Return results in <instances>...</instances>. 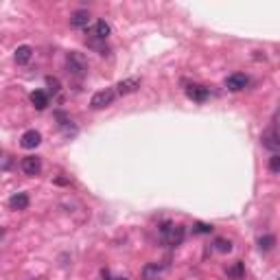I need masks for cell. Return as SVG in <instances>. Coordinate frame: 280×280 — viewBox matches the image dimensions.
Segmentation results:
<instances>
[{
  "instance_id": "obj_1",
  "label": "cell",
  "mask_w": 280,
  "mask_h": 280,
  "mask_svg": "<svg viewBox=\"0 0 280 280\" xmlns=\"http://www.w3.org/2000/svg\"><path fill=\"white\" fill-rule=\"evenodd\" d=\"M66 72H68L70 77H77V79H83L88 75V59H85L83 53H77L72 51L66 55Z\"/></svg>"
},
{
  "instance_id": "obj_2",
  "label": "cell",
  "mask_w": 280,
  "mask_h": 280,
  "mask_svg": "<svg viewBox=\"0 0 280 280\" xmlns=\"http://www.w3.org/2000/svg\"><path fill=\"white\" fill-rule=\"evenodd\" d=\"M160 237H162V241L166 245H171V248H175V245H179L184 241L186 237V228L179 223H171V221H164L162 225H160Z\"/></svg>"
},
{
  "instance_id": "obj_3",
  "label": "cell",
  "mask_w": 280,
  "mask_h": 280,
  "mask_svg": "<svg viewBox=\"0 0 280 280\" xmlns=\"http://www.w3.org/2000/svg\"><path fill=\"white\" fill-rule=\"evenodd\" d=\"M114 99H116V92L114 90H99L92 95L90 99V108L92 110H103V108H108V105L114 103Z\"/></svg>"
},
{
  "instance_id": "obj_4",
  "label": "cell",
  "mask_w": 280,
  "mask_h": 280,
  "mask_svg": "<svg viewBox=\"0 0 280 280\" xmlns=\"http://www.w3.org/2000/svg\"><path fill=\"white\" fill-rule=\"evenodd\" d=\"M140 83H143V79H140V77H127V79H123V81L116 83L114 92H116V95H121V97L131 95V92H136L140 88Z\"/></svg>"
},
{
  "instance_id": "obj_5",
  "label": "cell",
  "mask_w": 280,
  "mask_h": 280,
  "mask_svg": "<svg viewBox=\"0 0 280 280\" xmlns=\"http://www.w3.org/2000/svg\"><path fill=\"white\" fill-rule=\"evenodd\" d=\"M261 143L265 149H269L271 153H278V147H280V140H278V131H276V125H271L267 131H263L261 136Z\"/></svg>"
},
{
  "instance_id": "obj_6",
  "label": "cell",
  "mask_w": 280,
  "mask_h": 280,
  "mask_svg": "<svg viewBox=\"0 0 280 280\" xmlns=\"http://www.w3.org/2000/svg\"><path fill=\"white\" fill-rule=\"evenodd\" d=\"M20 166H22V171L26 173V175L35 177V175H39V171H42V158H37V156H26Z\"/></svg>"
},
{
  "instance_id": "obj_7",
  "label": "cell",
  "mask_w": 280,
  "mask_h": 280,
  "mask_svg": "<svg viewBox=\"0 0 280 280\" xmlns=\"http://www.w3.org/2000/svg\"><path fill=\"white\" fill-rule=\"evenodd\" d=\"M186 95H189V99H193V101L204 103L206 99L210 97V90L206 88V85H202V83H191L189 88H186Z\"/></svg>"
},
{
  "instance_id": "obj_8",
  "label": "cell",
  "mask_w": 280,
  "mask_h": 280,
  "mask_svg": "<svg viewBox=\"0 0 280 280\" xmlns=\"http://www.w3.org/2000/svg\"><path fill=\"white\" fill-rule=\"evenodd\" d=\"M250 83L248 75H243V72H235V75H230L225 79V88L232 90V92H239V90H245V85Z\"/></svg>"
},
{
  "instance_id": "obj_9",
  "label": "cell",
  "mask_w": 280,
  "mask_h": 280,
  "mask_svg": "<svg viewBox=\"0 0 280 280\" xmlns=\"http://www.w3.org/2000/svg\"><path fill=\"white\" fill-rule=\"evenodd\" d=\"M42 143V134H39L37 129H29L24 131L22 138H20V145L24 147V149H35V147Z\"/></svg>"
},
{
  "instance_id": "obj_10",
  "label": "cell",
  "mask_w": 280,
  "mask_h": 280,
  "mask_svg": "<svg viewBox=\"0 0 280 280\" xmlns=\"http://www.w3.org/2000/svg\"><path fill=\"white\" fill-rule=\"evenodd\" d=\"M164 265H160V263H147L145 267H143V280H158L160 276L164 274Z\"/></svg>"
},
{
  "instance_id": "obj_11",
  "label": "cell",
  "mask_w": 280,
  "mask_h": 280,
  "mask_svg": "<svg viewBox=\"0 0 280 280\" xmlns=\"http://www.w3.org/2000/svg\"><path fill=\"white\" fill-rule=\"evenodd\" d=\"M90 13L85 11V9H79V11H75L70 16V24L75 26V29H88V24H90Z\"/></svg>"
},
{
  "instance_id": "obj_12",
  "label": "cell",
  "mask_w": 280,
  "mask_h": 280,
  "mask_svg": "<svg viewBox=\"0 0 280 280\" xmlns=\"http://www.w3.org/2000/svg\"><path fill=\"white\" fill-rule=\"evenodd\" d=\"M9 208L11 210H26L29 208V195H26V193H16V195H11Z\"/></svg>"
},
{
  "instance_id": "obj_13",
  "label": "cell",
  "mask_w": 280,
  "mask_h": 280,
  "mask_svg": "<svg viewBox=\"0 0 280 280\" xmlns=\"http://www.w3.org/2000/svg\"><path fill=\"white\" fill-rule=\"evenodd\" d=\"M31 57H33V49H31L29 44H22V46H18V49H16V62H18L20 66L29 64Z\"/></svg>"
},
{
  "instance_id": "obj_14",
  "label": "cell",
  "mask_w": 280,
  "mask_h": 280,
  "mask_svg": "<svg viewBox=\"0 0 280 280\" xmlns=\"http://www.w3.org/2000/svg\"><path fill=\"white\" fill-rule=\"evenodd\" d=\"M110 33H112V26L105 22V20H99V22L95 24V31H92V35H95L97 39H103V42H105V39L110 37Z\"/></svg>"
},
{
  "instance_id": "obj_15",
  "label": "cell",
  "mask_w": 280,
  "mask_h": 280,
  "mask_svg": "<svg viewBox=\"0 0 280 280\" xmlns=\"http://www.w3.org/2000/svg\"><path fill=\"white\" fill-rule=\"evenodd\" d=\"M31 103L35 105L37 110H44L46 105H49V95H46L44 90H35V92H31Z\"/></svg>"
},
{
  "instance_id": "obj_16",
  "label": "cell",
  "mask_w": 280,
  "mask_h": 280,
  "mask_svg": "<svg viewBox=\"0 0 280 280\" xmlns=\"http://www.w3.org/2000/svg\"><path fill=\"white\" fill-rule=\"evenodd\" d=\"M274 245H276V237L274 235H265V237L258 239V248H261V252L274 250Z\"/></svg>"
},
{
  "instance_id": "obj_17",
  "label": "cell",
  "mask_w": 280,
  "mask_h": 280,
  "mask_svg": "<svg viewBox=\"0 0 280 280\" xmlns=\"http://www.w3.org/2000/svg\"><path fill=\"white\" fill-rule=\"evenodd\" d=\"M215 250L221 254H228V252H232V243L228 239H215Z\"/></svg>"
},
{
  "instance_id": "obj_18",
  "label": "cell",
  "mask_w": 280,
  "mask_h": 280,
  "mask_svg": "<svg viewBox=\"0 0 280 280\" xmlns=\"http://www.w3.org/2000/svg\"><path fill=\"white\" fill-rule=\"evenodd\" d=\"M228 276H230V278H235V280L243 278V263H241V261H237V263L228 269Z\"/></svg>"
},
{
  "instance_id": "obj_19",
  "label": "cell",
  "mask_w": 280,
  "mask_h": 280,
  "mask_svg": "<svg viewBox=\"0 0 280 280\" xmlns=\"http://www.w3.org/2000/svg\"><path fill=\"white\" fill-rule=\"evenodd\" d=\"M46 88H49L53 95H57V92L62 90V83H59L57 77H46Z\"/></svg>"
},
{
  "instance_id": "obj_20",
  "label": "cell",
  "mask_w": 280,
  "mask_h": 280,
  "mask_svg": "<svg viewBox=\"0 0 280 280\" xmlns=\"http://www.w3.org/2000/svg\"><path fill=\"white\" fill-rule=\"evenodd\" d=\"M269 171L271 173H280V156H278V153H271V158H269Z\"/></svg>"
},
{
  "instance_id": "obj_21",
  "label": "cell",
  "mask_w": 280,
  "mask_h": 280,
  "mask_svg": "<svg viewBox=\"0 0 280 280\" xmlns=\"http://www.w3.org/2000/svg\"><path fill=\"white\" fill-rule=\"evenodd\" d=\"M210 230H212V225H208V223H195L193 225V232H197V235H210Z\"/></svg>"
},
{
  "instance_id": "obj_22",
  "label": "cell",
  "mask_w": 280,
  "mask_h": 280,
  "mask_svg": "<svg viewBox=\"0 0 280 280\" xmlns=\"http://www.w3.org/2000/svg\"><path fill=\"white\" fill-rule=\"evenodd\" d=\"M3 235H5V230H3V228H0V239H3Z\"/></svg>"
}]
</instances>
